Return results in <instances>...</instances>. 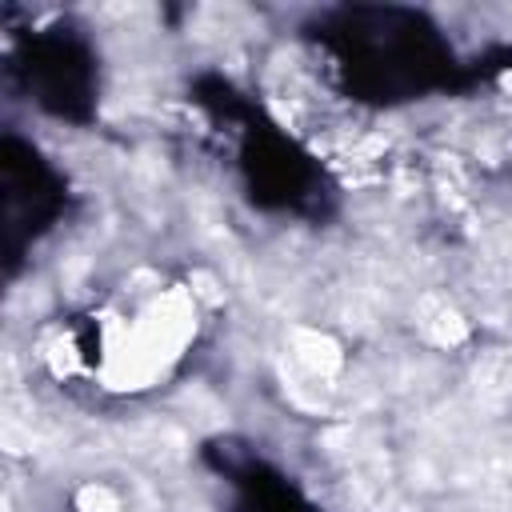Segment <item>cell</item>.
I'll list each match as a JSON object with an SVG mask.
<instances>
[{
  "instance_id": "obj_1",
  "label": "cell",
  "mask_w": 512,
  "mask_h": 512,
  "mask_svg": "<svg viewBox=\"0 0 512 512\" xmlns=\"http://www.w3.org/2000/svg\"><path fill=\"white\" fill-rule=\"evenodd\" d=\"M420 332H424L432 344L452 348V344H460V340L468 336V324L460 320V312H456L448 300L424 296V300H420Z\"/></svg>"
},
{
  "instance_id": "obj_4",
  "label": "cell",
  "mask_w": 512,
  "mask_h": 512,
  "mask_svg": "<svg viewBox=\"0 0 512 512\" xmlns=\"http://www.w3.org/2000/svg\"><path fill=\"white\" fill-rule=\"evenodd\" d=\"M76 512H120V500L104 484H84L76 492Z\"/></svg>"
},
{
  "instance_id": "obj_3",
  "label": "cell",
  "mask_w": 512,
  "mask_h": 512,
  "mask_svg": "<svg viewBox=\"0 0 512 512\" xmlns=\"http://www.w3.org/2000/svg\"><path fill=\"white\" fill-rule=\"evenodd\" d=\"M476 384L484 392H512V356L508 352L484 356L480 368H476Z\"/></svg>"
},
{
  "instance_id": "obj_2",
  "label": "cell",
  "mask_w": 512,
  "mask_h": 512,
  "mask_svg": "<svg viewBox=\"0 0 512 512\" xmlns=\"http://www.w3.org/2000/svg\"><path fill=\"white\" fill-rule=\"evenodd\" d=\"M292 352L312 376H332L340 368V348L332 336L312 332V328H292Z\"/></svg>"
},
{
  "instance_id": "obj_5",
  "label": "cell",
  "mask_w": 512,
  "mask_h": 512,
  "mask_svg": "<svg viewBox=\"0 0 512 512\" xmlns=\"http://www.w3.org/2000/svg\"><path fill=\"white\" fill-rule=\"evenodd\" d=\"M192 284H196V288H192V296H204L208 304H216V300H220V292H216V280H212V276L196 272V276H192Z\"/></svg>"
}]
</instances>
